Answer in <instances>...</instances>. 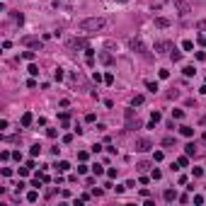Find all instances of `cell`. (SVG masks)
Returning a JSON list of instances; mask_svg holds the SVG:
<instances>
[{"label":"cell","mask_w":206,"mask_h":206,"mask_svg":"<svg viewBox=\"0 0 206 206\" xmlns=\"http://www.w3.org/2000/svg\"><path fill=\"white\" fill-rule=\"evenodd\" d=\"M109 27V22L104 17H87L80 22V32H87V34H95V32H104Z\"/></svg>","instance_id":"1"},{"label":"cell","mask_w":206,"mask_h":206,"mask_svg":"<svg viewBox=\"0 0 206 206\" xmlns=\"http://www.w3.org/2000/svg\"><path fill=\"white\" fill-rule=\"evenodd\" d=\"M22 44H27V46H32L34 51H39V49L44 46V44H41V39H34V37H24V39H22Z\"/></svg>","instance_id":"2"},{"label":"cell","mask_w":206,"mask_h":206,"mask_svg":"<svg viewBox=\"0 0 206 206\" xmlns=\"http://www.w3.org/2000/svg\"><path fill=\"white\" fill-rule=\"evenodd\" d=\"M129 46L133 49V51H138V54H146V44H143V41H141V39H129Z\"/></svg>","instance_id":"3"},{"label":"cell","mask_w":206,"mask_h":206,"mask_svg":"<svg viewBox=\"0 0 206 206\" xmlns=\"http://www.w3.org/2000/svg\"><path fill=\"white\" fill-rule=\"evenodd\" d=\"M136 150H138V153L150 150V141H148V138H136Z\"/></svg>","instance_id":"4"},{"label":"cell","mask_w":206,"mask_h":206,"mask_svg":"<svg viewBox=\"0 0 206 206\" xmlns=\"http://www.w3.org/2000/svg\"><path fill=\"white\" fill-rule=\"evenodd\" d=\"M175 8L179 10V15H187L189 10H192V8H189V3H187V0H175Z\"/></svg>","instance_id":"5"},{"label":"cell","mask_w":206,"mask_h":206,"mask_svg":"<svg viewBox=\"0 0 206 206\" xmlns=\"http://www.w3.org/2000/svg\"><path fill=\"white\" fill-rule=\"evenodd\" d=\"M68 49H70V51H78V49H87V46H85L83 39H70V41H68Z\"/></svg>","instance_id":"6"},{"label":"cell","mask_w":206,"mask_h":206,"mask_svg":"<svg viewBox=\"0 0 206 206\" xmlns=\"http://www.w3.org/2000/svg\"><path fill=\"white\" fill-rule=\"evenodd\" d=\"M170 49H172L170 41H158V44H155V51H158V54H167Z\"/></svg>","instance_id":"7"},{"label":"cell","mask_w":206,"mask_h":206,"mask_svg":"<svg viewBox=\"0 0 206 206\" xmlns=\"http://www.w3.org/2000/svg\"><path fill=\"white\" fill-rule=\"evenodd\" d=\"M32 121H34L32 112H24V114H22V126H32Z\"/></svg>","instance_id":"8"},{"label":"cell","mask_w":206,"mask_h":206,"mask_svg":"<svg viewBox=\"0 0 206 206\" xmlns=\"http://www.w3.org/2000/svg\"><path fill=\"white\" fill-rule=\"evenodd\" d=\"M70 83H73V85H85V78L80 73H73V75H70Z\"/></svg>","instance_id":"9"},{"label":"cell","mask_w":206,"mask_h":206,"mask_svg":"<svg viewBox=\"0 0 206 206\" xmlns=\"http://www.w3.org/2000/svg\"><path fill=\"white\" fill-rule=\"evenodd\" d=\"M187 165H189V155L184 153V155H179V158H177V167H187Z\"/></svg>","instance_id":"10"},{"label":"cell","mask_w":206,"mask_h":206,"mask_svg":"<svg viewBox=\"0 0 206 206\" xmlns=\"http://www.w3.org/2000/svg\"><path fill=\"white\" fill-rule=\"evenodd\" d=\"M155 27H160V29L170 27V19H167V17H158V19H155Z\"/></svg>","instance_id":"11"},{"label":"cell","mask_w":206,"mask_h":206,"mask_svg":"<svg viewBox=\"0 0 206 206\" xmlns=\"http://www.w3.org/2000/svg\"><path fill=\"white\" fill-rule=\"evenodd\" d=\"M162 197H165V201H175V199H177V194H175L172 189H165V194H162Z\"/></svg>","instance_id":"12"},{"label":"cell","mask_w":206,"mask_h":206,"mask_svg":"<svg viewBox=\"0 0 206 206\" xmlns=\"http://www.w3.org/2000/svg\"><path fill=\"white\" fill-rule=\"evenodd\" d=\"M39 153H41V146H39V143H34V146H32V150H29V155H32V158H37Z\"/></svg>","instance_id":"13"},{"label":"cell","mask_w":206,"mask_h":206,"mask_svg":"<svg viewBox=\"0 0 206 206\" xmlns=\"http://www.w3.org/2000/svg\"><path fill=\"white\" fill-rule=\"evenodd\" d=\"M100 61H102V63H107V66H109V63H112V56H109V54H107V51H102V54H100Z\"/></svg>","instance_id":"14"},{"label":"cell","mask_w":206,"mask_h":206,"mask_svg":"<svg viewBox=\"0 0 206 206\" xmlns=\"http://www.w3.org/2000/svg\"><path fill=\"white\" fill-rule=\"evenodd\" d=\"M182 136L192 138V136H194V129H192V126H182Z\"/></svg>","instance_id":"15"},{"label":"cell","mask_w":206,"mask_h":206,"mask_svg":"<svg viewBox=\"0 0 206 206\" xmlns=\"http://www.w3.org/2000/svg\"><path fill=\"white\" fill-rule=\"evenodd\" d=\"M141 104H143V95H136L131 100V107H141Z\"/></svg>","instance_id":"16"},{"label":"cell","mask_w":206,"mask_h":206,"mask_svg":"<svg viewBox=\"0 0 206 206\" xmlns=\"http://www.w3.org/2000/svg\"><path fill=\"white\" fill-rule=\"evenodd\" d=\"M146 87H148L150 92H158V83H153V80H146Z\"/></svg>","instance_id":"17"},{"label":"cell","mask_w":206,"mask_h":206,"mask_svg":"<svg viewBox=\"0 0 206 206\" xmlns=\"http://www.w3.org/2000/svg\"><path fill=\"white\" fill-rule=\"evenodd\" d=\"M68 167H70V165H68L66 160H61V162H58V165H56V170H58V172H66Z\"/></svg>","instance_id":"18"},{"label":"cell","mask_w":206,"mask_h":206,"mask_svg":"<svg viewBox=\"0 0 206 206\" xmlns=\"http://www.w3.org/2000/svg\"><path fill=\"white\" fill-rule=\"evenodd\" d=\"M37 199H39V192H29V194H27V201H29V204H34Z\"/></svg>","instance_id":"19"},{"label":"cell","mask_w":206,"mask_h":206,"mask_svg":"<svg viewBox=\"0 0 206 206\" xmlns=\"http://www.w3.org/2000/svg\"><path fill=\"white\" fill-rule=\"evenodd\" d=\"M27 70H29V75H39V66H37V63H29Z\"/></svg>","instance_id":"20"},{"label":"cell","mask_w":206,"mask_h":206,"mask_svg":"<svg viewBox=\"0 0 206 206\" xmlns=\"http://www.w3.org/2000/svg\"><path fill=\"white\" fill-rule=\"evenodd\" d=\"M22 58H24V61H34V51H24Z\"/></svg>","instance_id":"21"},{"label":"cell","mask_w":206,"mask_h":206,"mask_svg":"<svg viewBox=\"0 0 206 206\" xmlns=\"http://www.w3.org/2000/svg\"><path fill=\"white\" fill-rule=\"evenodd\" d=\"M162 146H175V138H172V136H165V138H162Z\"/></svg>","instance_id":"22"},{"label":"cell","mask_w":206,"mask_h":206,"mask_svg":"<svg viewBox=\"0 0 206 206\" xmlns=\"http://www.w3.org/2000/svg\"><path fill=\"white\" fill-rule=\"evenodd\" d=\"M194 148H197L194 143H187V148H184V153H187V155H194Z\"/></svg>","instance_id":"23"},{"label":"cell","mask_w":206,"mask_h":206,"mask_svg":"<svg viewBox=\"0 0 206 206\" xmlns=\"http://www.w3.org/2000/svg\"><path fill=\"white\" fill-rule=\"evenodd\" d=\"M182 70H184V75H187V78H189V75H194V66H184Z\"/></svg>","instance_id":"24"},{"label":"cell","mask_w":206,"mask_h":206,"mask_svg":"<svg viewBox=\"0 0 206 206\" xmlns=\"http://www.w3.org/2000/svg\"><path fill=\"white\" fill-rule=\"evenodd\" d=\"M172 116H175V119H182V116H184V112H182V109H172Z\"/></svg>","instance_id":"25"},{"label":"cell","mask_w":206,"mask_h":206,"mask_svg":"<svg viewBox=\"0 0 206 206\" xmlns=\"http://www.w3.org/2000/svg\"><path fill=\"white\" fill-rule=\"evenodd\" d=\"M170 56H172V61H179V58H182V54H179L177 49H175V51H172V54H170Z\"/></svg>","instance_id":"26"},{"label":"cell","mask_w":206,"mask_h":206,"mask_svg":"<svg viewBox=\"0 0 206 206\" xmlns=\"http://www.w3.org/2000/svg\"><path fill=\"white\" fill-rule=\"evenodd\" d=\"M182 49H184V51H192V49H194V44H192V41H184V44H182Z\"/></svg>","instance_id":"27"},{"label":"cell","mask_w":206,"mask_h":206,"mask_svg":"<svg viewBox=\"0 0 206 206\" xmlns=\"http://www.w3.org/2000/svg\"><path fill=\"white\" fill-rule=\"evenodd\" d=\"M54 78H56V80H63V70H61V68H56V73H54Z\"/></svg>","instance_id":"28"},{"label":"cell","mask_w":206,"mask_h":206,"mask_svg":"<svg viewBox=\"0 0 206 206\" xmlns=\"http://www.w3.org/2000/svg\"><path fill=\"white\" fill-rule=\"evenodd\" d=\"M104 83H107V85H112V83H114V78H112V73H107V75H104Z\"/></svg>","instance_id":"29"},{"label":"cell","mask_w":206,"mask_h":206,"mask_svg":"<svg viewBox=\"0 0 206 206\" xmlns=\"http://www.w3.org/2000/svg\"><path fill=\"white\" fill-rule=\"evenodd\" d=\"M192 172H194V177H201V175H204V170H201V167H194Z\"/></svg>","instance_id":"30"},{"label":"cell","mask_w":206,"mask_h":206,"mask_svg":"<svg viewBox=\"0 0 206 206\" xmlns=\"http://www.w3.org/2000/svg\"><path fill=\"white\" fill-rule=\"evenodd\" d=\"M160 177H162V172H160V170L155 167V170H153V179H160Z\"/></svg>","instance_id":"31"},{"label":"cell","mask_w":206,"mask_h":206,"mask_svg":"<svg viewBox=\"0 0 206 206\" xmlns=\"http://www.w3.org/2000/svg\"><path fill=\"white\" fill-rule=\"evenodd\" d=\"M199 44H201V46H206V37H199Z\"/></svg>","instance_id":"32"},{"label":"cell","mask_w":206,"mask_h":206,"mask_svg":"<svg viewBox=\"0 0 206 206\" xmlns=\"http://www.w3.org/2000/svg\"><path fill=\"white\" fill-rule=\"evenodd\" d=\"M114 3H121V5H126V3H129V0H114Z\"/></svg>","instance_id":"33"}]
</instances>
